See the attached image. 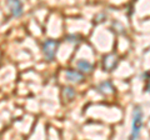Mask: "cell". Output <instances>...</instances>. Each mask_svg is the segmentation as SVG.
<instances>
[{
	"instance_id": "obj_1",
	"label": "cell",
	"mask_w": 150,
	"mask_h": 140,
	"mask_svg": "<svg viewBox=\"0 0 150 140\" xmlns=\"http://www.w3.org/2000/svg\"><path fill=\"white\" fill-rule=\"evenodd\" d=\"M143 127V111L140 108H135L134 119H133V130L130 134V139H138L140 135V129Z\"/></svg>"
},
{
	"instance_id": "obj_2",
	"label": "cell",
	"mask_w": 150,
	"mask_h": 140,
	"mask_svg": "<svg viewBox=\"0 0 150 140\" xmlns=\"http://www.w3.org/2000/svg\"><path fill=\"white\" fill-rule=\"evenodd\" d=\"M58 41L55 40H46L45 43L43 44V53L45 55V58L48 60H53L55 57V53H56V49H58Z\"/></svg>"
},
{
	"instance_id": "obj_3",
	"label": "cell",
	"mask_w": 150,
	"mask_h": 140,
	"mask_svg": "<svg viewBox=\"0 0 150 140\" xmlns=\"http://www.w3.org/2000/svg\"><path fill=\"white\" fill-rule=\"evenodd\" d=\"M6 4H8V8L13 16L18 18L23 14V4L20 0H8Z\"/></svg>"
},
{
	"instance_id": "obj_4",
	"label": "cell",
	"mask_w": 150,
	"mask_h": 140,
	"mask_svg": "<svg viewBox=\"0 0 150 140\" xmlns=\"http://www.w3.org/2000/svg\"><path fill=\"white\" fill-rule=\"evenodd\" d=\"M116 63H118V58L114 54H109L104 57V60H103V65H104V69L106 70H112L116 66Z\"/></svg>"
},
{
	"instance_id": "obj_5",
	"label": "cell",
	"mask_w": 150,
	"mask_h": 140,
	"mask_svg": "<svg viewBox=\"0 0 150 140\" xmlns=\"http://www.w3.org/2000/svg\"><path fill=\"white\" fill-rule=\"evenodd\" d=\"M67 78L71 83H81L84 80V75L81 73L76 71V70H71V69L67 70Z\"/></svg>"
},
{
	"instance_id": "obj_6",
	"label": "cell",
	"mask_w": 150,
	"mask_h": 140,
	"mask_svg": "<svg viewBox=\"0 0 150 140\" xmlns=\"http://www.w3.org/2000/svg\"><path fill=\"white\" fill-rule=\"evenodd\" d=\"M78 69L83 73H90L93 70V65L89 62H85V60H80L78 63Z\"/></svg>"
},
{
	"instance_id": "obj_7",
	"label": "cell",
	"mask_w": 150,
	"mask_h": 140,
	"mask_svg": "<svg viewBox=\"0 0 150 140\" xmlns=\"http://www.w3.org/2000/svg\"><path fill=\"white\" fill-rule=\"evenodd\" d=\"M98 89H99V91H101V93H111L112 86H111V84L109 81H105V83H103Z\"/></svg>"
},
{
	"instance_id": "obj_8",
	"label": "cell",
	"mask_w": 150,
	"mask_h": 140,
	"mask_svg": "<svg viewBox=\"0 0 150 140\" xmlns=\"http://www.w3.org/2000/svg\"><path fill=\"white\" fill-rule=\"evenodd\" d=\"M64 95L68 96L69 99H73V98L75 96V90L73 89V88H70V86L65 88V89H64Z\"/></svg>"
},
{
	"instance_id": "obj_9",
	"label": "cell",
	"mask_w": 150,
	"mask_h": 140,
	"mask_svg": "<svg viewBox=\"0 0 150 140\" xmlns=\"http://www.w3.org/2000/svg\"><path fill=\"white\" fill-rule=\"evenodd\" d=\"M81 39H80V36H75V35H70V36H68V41H76V43H78V41H80Z\"/></svg>"
},
{
	"instance_id": "obj_10",
	"label": "cell",
	"mask_w": 150,
	"mask_h": 140,
	"mask_svg": "<svg viewBox=\"0 0 150 140\" xmlns=\"http://www.w3.org/2000/svg\"><path fill=\"white\" fill-rule=\"evenodd\" d=\"M146 91H149V93H150V80H149V83H148V86H146Z\"/></svg>"
}]
</instances>
